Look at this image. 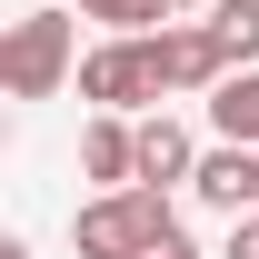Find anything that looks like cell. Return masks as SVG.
<instances>
[{
	"label": "cell",
	"instance_id": "12",
	"mask_svg": "<svg viewBox=\"0 0 259 259\" xmlns=\"http://www.w3.org/2000/svg\"><path fill=\"white\" fill-rule=\"evenodd\" d=\"M150 259H199V249H190V239H160V249H150Z\"/></svg>",
	"mask_w": 259,
	"mask_h": 259
},
{
	"label": "cell",
	"instance_id": "13",
	"mask_svg": "<svg viewBox=\"0 0 259 259\" xmlns=\"http://www.w3.org/2000/svg\"><path fill=\"white\" fill-rule=\"evenodd\" d=\"M160 10H220V0H160Z\"/></svg>",
	"mask_w": 259,
	"mask_h": 259
},
{
	"label": "cell",
	"instance_id": "10",
	"mask_svg": "<svg viewBox=\"0 0 259 259\" xmlns=\"http://www.w3.org/2000/svg\"><path fill=\"white\" fill-rule=\"evenodd\" d=\"M80 20H100L110 40H130V30H150V20H169L160 0H80Z\"/></svg>",
	"mask_w": 259,
	"mask_h": 259
},
{
	"label": "cell",
	"instance_id": "5",
	"mask_svg": "<svg viewBox=\"0 0 259 259\" xmlns=\"http://www.w3.org/2000/svg\"><path fill=\"white\" fill-rule=\"evenodd\" d=\"M80 180H100V190H140V130H130L120 110H100V120L80 130Z\"/></svg>",
	"mask_w": 259,
	"mask_h": 259
},
{
	"label": "cell",
	"instance_id": "1",
	"mask_svg": "<svg viewBox=\"0 0 259 259\" xmlns=\"http://www.w3.org/2000/svg\"><path fill=\"white\" fill-rule=\"evenodd\" d=\"M60 80H80V20L60 0H40V10H20L0 30V90L10 100H50Z\"/></svg>",
	"mask_w": 259,
	"mask_h": 259
},
{
	"label": "cell",
	"instance_id": "6",
	"mask_svg": "<svg viewBox=\"0 0 259 259\" xmlns=\"http://www.w3.org/2000/svg\"><path fill=\"white\" fill-rule=\"evenodd\" d=\"M229 80V50L209 20H190V30H169V90H220Z\"/></svg>",
	"mask_w": 259,
	"mask_h": 259
},
{
	"label": "cell",
	"instance_id": "11",
	"mask_svg": "<svg viewBox=\"0 0 259 259\" xmlns=\"http://www.w3.org/2000/svg\"><path fill=\"white\" fill-rule=\"evenodd\" d=\"M220 259H259V209H249V220H229V249Z\"/></svg>",
	"mask_w": 259,
	"mask_h": 259
},
{
	"label": "cell",
	"instance_id": "7",
	"mask_svg": "<svg viewBox=\"0 0 259 259\" xmlns=\"http://www.w3.org/2000/svg\"><path fill=\"white\" fill-rule=\"evenodd\" d=\"M190 169H199V140H190V130L169 120V110H160V120H140V180H150V190L190 180Z\"/></svg>",
	"mask_w": 259,
	"mask_h": 259
},
{
	"label": "cell",
	"instance_id": "9",
	"mask_svg": "<svg viewBox=\"0 0 259 259\" xmlns=\"http://www.w3.org/2000/svg\"><path fill=\"white\" fill-rule=\"evenodd\" d=\"M209 30H220L229 70H259V0H220V10H209Z\"/></svg>",
	"mask_w": 259,
	"mask_h": 259
},
{
	"label": "cell",
	"instance_id": "3",
	"mask_svg": "<svg viewBox=\"0 0 259 259\" xmlns=\"http://www.w3.org/2000/svg\"><path fill=\"white\" fill-rule=\"evenodd\" d=\"M169 90V20L160 30H130V40H100L90 60H80V100H100V110H150V100Z\"/></svg>",
	"mask_w": 259,
	"mask_h": 259
},
{
	"label": "cell",
	"instance_id": "8",
	"mask_svg": "<svg viewBox=\"0 0 259 259\" xmlns=\"http://www.w3.org/2000/svg\"><path fill=\"white\" fill-rule=\"evenodd\" d=\"M209 130L239 140V150H259V70H229L220 90H209Z\"/></svg>",
	"mask_w": 259,
	"mask_h": 259
},
{
	"label": "cell",
	"instance_id": "4",
	"mask_svg": "<svg viewBox=\"0 0 259 259\" xmlns=\"http://www.w3.org/2000/svg\"><path fill=\"white\" fill-rule=\"evenodd\" d=\"M190 190L209 199V209H229V220H249V209H259V150H239V140H220V150H199Z\"/></svg>",
	"mask_w": 259,
	"mask_h": 259
},
{
	"label": "cell",
	"instance_id": "2",
	"mask_svg": "<svg viewBox=\"0 0 259 259\" xmlns=\"http://www.w3.org/2000/svg\"><path fill=\"white\" fill-rule=\"evenodd\" d=\"M160 239H180V209H169V190H100L80 220H70V249L80 259H150Z\"/></svg>",
	"mask_w": 259,
	"mask_h": 259
}]
</instances>
